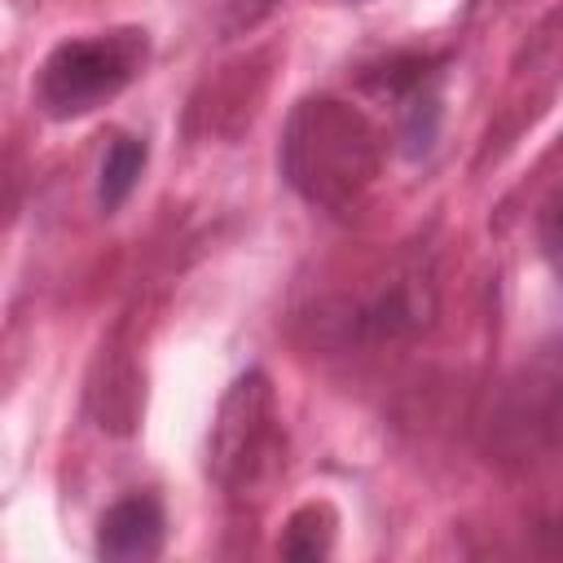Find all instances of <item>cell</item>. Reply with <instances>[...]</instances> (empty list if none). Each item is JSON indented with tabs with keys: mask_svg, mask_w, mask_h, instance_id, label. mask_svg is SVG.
Masks as SVG:
<instances>
[{
	"mask_svg": "<svg viewBox=\"0 0 563 563\" xmlns=\"http://www.w3.org/2000/svg\"><path fill=\"white\" fill-rule=\"evenodd\" d=\"M145 66V31H114L62 44L40 75V101L53 119H79L123 92Z\"/></svg>",
	"mask_w": 563,
	"mask_h": 563,
	"instance_id": "cell-1",
	"label": "cell"
},
{
	"mask_svg": "<svg viewBox=\"0 0 563 563\" xmlns=\"http://www.w3.org/2000/svg\"><path fill=\"white\" fill-rule=\"evenodd\" d=\"M141 167H145V141H136V136H119V141L106 150L101 185H97V194H101V207H106V211H114V207L132 194V185H136Z\"/></svg>",
	"mask_w": 563,
	"mask_h": 563,
	"instance_id": "cell-3",
	"label": "cell"
},
{
	"mask_svg": "<svg viewBox=\"0 0 563 563\" xmlns=\"http://www.w3.org/2000/svg\"><path fill=\"white\" fill-rule=\"evenodd\" d=\"M541 251H545L554 277L563 282V194L550 202V211H545V220H541Z\"/></svg>",
	"mask_w": 563,
	"mask_h": 563,
	"instance_id": "cell-4",
	"label": "cell"
},
{
	"mask_svg": "<svg viewBox=\"0 0 563 563\" xmlns=\"http://www.w3.org/2000/svg\"><path fill=\"white\" fill-rule=\"evenodd\" d=\"M101 559L110 563H141L163 550V510L154 497H123L101 515V537H97Z\"/></svg>",
	"mask_w": 563,
	"mask_h": 563,
	"instance_id": "cell-2",
	"label": "cell"
}]
</instances>
